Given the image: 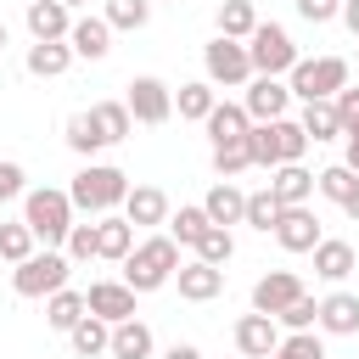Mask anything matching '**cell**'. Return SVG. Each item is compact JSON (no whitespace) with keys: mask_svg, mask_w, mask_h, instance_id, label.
Instances as JSON below:
<instances>
[{"mask_svg":"<svg viewBox=\"0 0 359 359\" xmlns=\"http://www.w3.org/2000/svg\"><path fill=\"white\" fill-rule=\"evenodd\" d=\"M123 196H129V174L112 168V163H84L67 185L73 213H90V219H107L112 208H123Z\"/></svg>","mask_w":359,"mask_h":359,"instance_id":"6da1fadb","label":"cell"},{"mask_svg":"<svg viewBox=\"0 0 359 359\" xmlns=\"http://www.w3.org/2000/svg\"><path fill=\"white\" fill-rule=\"evenodd\" d=\"M309 135L297 118H275V123H252L247 129V157L252 168H280V163H303Z\"/></svg>","mask_w":359,"mask_h":359,"instance_id":"7a4b0ae2","label":"cell"},{"mask_svg":"<svg viewBox=\"0 0 359 359\" xmlns=\"http://www.w3.org/2000/svg\"><path fill=\"white\" fill-rule=\"evenodd\" d=\"M174 269H180V247H174L168 236H146V241H135V252L123 258V286L140 297V292L168 286Z\"/></svg>","mask_w":359,"mask_h":359,"instance_id":"3957f363","label":"cell"},{"mask_svg":"<svg viewBox=\"0 0 359 359\" xmlns=\"http://www.w3.org/2000/svg\"><path fill=\"white\" fill-rule=\"evenodd\" d=\"M22 224L34 230V241L62 247L67 230H73V202H67V191H56V185H34V191H22Z\"/></svg>","mask_w":359,"mask_h":359,"instance_id":"277c9868","label":"cell"},{"mask_svg":"<svg viewBox=\"0 0 359 359\" xmlns=\"http://www.w3.org/2000/svg\"><path fill=\"white\" fill-rule=\"evenodd\" d=\"M348 84V62L342 56H297V67L286 73V90H292V101H331L337 90Z\"/></svg>","mask_w":359,"mask_h":359,"instance_id":"5b68a950","label":"cell"},{"mask_svg":"<svg viewBox=\"0 0 359 359\" xmlns=\"http://www.w3.org/2000/svg\"><path fill=\"white\" fill-rule=\"evenodd\" d=\"M67 275H73L67 252H62V247H45V252H34V258H22V264L11 269V292H17V297H50V292L67 286Z\"/></svg>","mask_w":359,"mask_h":359,"instance_id":"8992f818","label":"cell"},{"mask_svg":"<svg viewBox=\"0 0 359 359\" xmlns=\"http://www.w3.org/2000/svg\"><path fill=\"white\" fill-rule=\"evenodd\" d=\"M247 62H252V79H280L297 67V45L280 22H258L247 39Z\"/></svg>","mask_w":359,"mask_h":359,"instance_id":"52a82bcc","label":"cell"},{"mask_svg":"<svg viewBox=\"0 0 359 359\" xmlns=\"http://www.w3.org/2000/svg\"><path fill=\"white\" fill-rule=\"evenodd\" d=\"M202 73H208V84L219 90H247V79H252V62H247V45L241 39H208L202 45Z\"/></svg>","mask_w":359,"mask_h":359,"instance_id":"ba28073f","label":"cell"},{"mask_svg":"<svg viewBox=\"0 0 359 359\" xmlns=\"http://www.w3.org/2000/svg\"><path fill=\"white\" fill-rule=\"evenodd\" d=\"M123 107H129L135 123H168L174 118V90L157 73H140V79L123 84Z\"/></svg>","mask_w":359,"mask_h":359,"instance_id":"9c48e42d","label":"cell"},{"mask_svg":"<svg viewBox=\"0 0 359 359\" xmlns=\"http://www.w3.org/2000/svg\"><path fill=\"white\" fill-rule=\"evenodd\" d=\"M286 107H292V90H286L280 79H247L241 112H247L252 123H275V118H286Z\"/></svg>","mask_w":359,"mask_h":359,"instance_id":"30bf717a","label":"cell"},{"mask_svg":"<svg viewBox=\"0 0 359 359\" xmlns=\"http://www.w3.org/2000/svg\"><path fill=\"white\" fill-rule=\"evenodd\" d=\"M275 241H280L286 252H314V247H320V219H314V208H309V202H303V208H280Z\"/></svg>","mask_w":359,"mask_h":359,"instance_id":"8fae6325","label":"cell"},{"mask_svg":"<svg viewBox=\"0 0 359 359\" xmlns=\"http://www.w3.org/2000/svg\"><path fill=\"white\" fill-rule=\"evenodd\" d=\"M292 297H303V280L292 275V269H269V275H258L252 280V314H280Z\"/></svg>","mask_w":359,"mask_h":359,"instance_id":"7c38bea8","label":"cell"},{"mask_svg":"<svg viewBox=\"0 0 359 359\" xmlns=\"http://www.w3.org/2000/svg\"><path fill=\"white\" fill-rule=\"evenodd\" d=\"M84 314H95V320H107V325L135 320V292H129L123 280H95V286L84 292Z\"/></svg>","mask_w":359,"mask_h":359,"instance_id":"4fadbf2b","label":"cell"},{"mask_svg":"<svg viewBox=\"0 0 359 359\" xmlns=\"http://www.w3.org/2000/svg\"><path fill=\"white\" fill-rule=\"evenodd\" d=\"M236 348H241V359H269L280 348V325L269 314H241L236 320Z\"/></svg>","mask_w":359,"mask_h":359,"instance_id":"5bb4252c","label":"cell"},{"mask_svg":"<svg viewBox=\"0 0 359 359\" xmlns=\"http://www.w3.org/2000/svg\"><path fill=\"white\" fill-rule=\"evenodd\" d=\"M325 337H353L359 331V292H325L320 297V320H314Z\"/></svg>","mask_w":359,"mask_h":359,"instance_id":"9a60e30c","label":"cell"},{"mask_svg":"<svg viewBox=\"0 0 359 359\" xmlns=\"http://www.w3.org/2000/svg\"><path fill=\"white\" fill-rule=\"evenodd\" d=\"M280 208H303L309 196H314V174L303 168V163H280V168H269V185H264Z\"/></svg>","mask_w":359,"mask_h":359,"instance_id":"2e32d148","label":"cell"},{"mask_svg":"<svg viewBox=\"0 0 359 359\" xmlns=\"http://www.w3.org/2000/svg\"><path fill=\"white\" fill-rule=\"evenodd\" d=\"M174 280H180V297H185V303H213V297L224 292V269H213V264H202V258L180 264Z\"/></svg>","mask_w":359,"mask_h":359,"instance_id":"e0dca14e","label":"cell"},{"mask_svg":"<svg viewBox=\"0 0 359 359\" xmlns=\"http://www.w3.org/2000/svg\"><path fill=\"white\" fill-rule=\"evenodd\" d=\"M22 22H28L34 45H45V39H67V28H73V11H67L62 0H28Z\"/></svg>","mask_w":359,"mask_h":359,"instance_id":"ac0fdd59","label":"cell"},{"mask_svg":"<svg viewBox=\"0 0 359 359\" xmlns=\"http://www.w3.org/2000/svg\"><path fill=\"white\" fill-rule=\"evenodd\" d=\"M135 252V224L123 219V213H107V219H95V258H107V264H123Z\"/></svg>","mask_w":359,"mask_h":359,"instance_id":"d6986e66","label":"cell"},{"mask_svg":"<svg viewBox=\"0 0 359 359\" xmlns=\"http://www.w3.org/2000/svg\"><path fill=\"white\" fill-rule=\"evenodd\" d=\"M67 45H73V56H84V62H101V56L112 50V28H107V17H73V28H67Z\"/></svg>","mask_w":359,"mask_h":359,"instance_id":"ffe728a7","label":"cell"},{"mask_svg":"<svg viewBox=\"0 0 359 359\" xmlns=\"http://www.w3.org/2000/svg\"><path fill=\"white\" fill-rule=\"evenodd\" d=\"M123 219H129L135 230H146V224H168V196H163L157 185H129V196H123Z\"/></svg>","mask_w":359,"mask_h":359,"instance_id":"44dd1931","label":"cell"},{"mask_svg":"<svg viewBox=\"0 0 359 359\" xmlns=\"http://www.w3.org/2000/svg\"><path fill=\"white\" fill-rule=\"evenodd\" d=\"M107 353H112V359H151V353H157V337H151L146 320H118Z\"/></svg>","mask_w":359,"mask_h":359,"instance_id":"7402d4cb","label":"cell"},{"mask_svg":"<svg viewBox=\"0 0 359 359\" xmlns=\"http://www.w3.org/2000/svg\"><path fill=\"white\" fill-rule=\"evenodd\" d=\"M202 213H208V224L230 230V224H241V213H247V191H236L230 180H219V185L202 196Z\"/></svg>","mask_w":359,"mask_h":359,"instance_id":"603a6c76","label":"cell"},{"mask_svg":"<svg viewBox=\"0 0 359 359\" xmlns=\"http://www.w3.org/2000/svg\"><path fill=\"white\" fill-rule=\"evenodd\" d=\"M22 67H28L34 79H62V73L73 67V45H67V39H45V45H28Z\"/></svg>","mask_w":359,"mask_h":359,"instance_id":"cb8c5ba5","label":"cell"},{"mask_svg":"<svg viewBox=\"0 0 359 359\" xmlns=\"http://www.w3.org/2000/svg\"><path fill=\"white\" fill-rule=\"evenodd\" d=\"M208 123V140L213 146H230V140H247V129H252V118L236 107V101H213V112L202 118Z\"/></svg>","mask_w":359,"mask_h":359,"instance_id":"d4e9b609","label":"cell"},{"mask_svg":"<svg viewBox=\"0 0 359 359\" xmlns=\"http://www.w3.org/2000/svg\"><path fill=\"white\" fill-rule=\"evenodd\" d=\"M353 247L348 241H331V236H320V247H314V275L320 280H331V286H342L348 275H353Z\"/></svg>","mask_w":359,"mask_h":359,"instance_id":"484cf974","label":"cell"},{"mask_svg":"<svg viewBox=\"0 0 359 359\" xmlns=\"http://www.w3.org/2000/svg\"><path fill=\"white\" fill-rule=\"evenodd\" d=\"M213 22H219V39H252V28H258V11H252V0H219V11H213Z\"/></svg>","mask_w":359,"mask_h":359,"instance_id":"4316f807","label":"cell"},{"mask_svg":"<svg viewBox=\"0 0 359 359\" xmlns=\"http://www.w3.org/2000/svg\"><path fill=\"white\" fill-rule=\"evenodd\" d=\"M90 123H95L101 146H118V140H129V129H135V118H129L123 101H95V107H90Z\"/></svg>","mask_w":359,"mask_h":359,"instance_id":"83f0119b","label":"cell"},{"mask_svg":"<svg viewBox=\"0 0 359 359\" xmlns=\"http://www.w3.org/2000/svg\"><path fill=\"white\" fill-rule=\"evenodd\" d=\"M79 320H84V292L62 286V292L45 297V325H50V331H73Z\"/></svg>","mask_w":359,"mask_h":359,"instance_id":"f1b7e54d","label":"cell"},{"mask_svg":"<svg viewBox=\"0 0 359 359\" xmlns=\"http://www.w3.org/2000/svg\"><path fill=\"white\" fill-rule=\"evenodd\" d=\"M297 123H303V135H309L314 146H320V140H342V118H337V107H331V101H309Z\"/></svg>","mask_w":359,"mask_h":359,"instance_id":"f546056e","label":"cell"},{"mask_svg":"<svg viewBox=\"0 0 359 359\" xmlns=\"http://www.w3.org/2000/svg\"><path fill=\"white\" fill-rule=\"evenodd\" d=\"M67 342H73V353H79V359H95V353H107L112 325H107V320H95V314H84V320L67 331Z\"/></svg>","mask_w":359,"mask_h":359,"instance_id":"4dcf8cb0","label":"cell"},{"mask_svg":"<svg viewBox=\"0 0 359 359\" xmlns=\"http://www.w3.org/2000/svg\"><path fill=\"white\" fill-rule=\"evenodd\" d=\"M39 247H34V230L22 224V219H0V264H22V258H34Z\"/></svg>","mask_w":359,"mask_h":359,"instance_id":"1f68e13d","label":"cell"},{"mask_svg":"<svg viewBox=\"0 0 359 359\" xmlns=\"http://www.w3.org/2000/svg\"><path fill=\"white\" fill-rule=\"evenodd\" d=\"M213 101H219V95H213V84H208V79H196V84H180L174 112H180V118H191V123H202V118L213 112Z\"/></svg>","mask_w":359,"mask_h":359,"instance_id":"d6a6232c","label":"cell"},{"mask_svg":"<svg viewBox=\"0 0 359 359\" xmlns=\"http://www.w3.org/2000/svg\"><path fill=\"white\" fill-rule=\"evenodd\" d=\"M101 17H107V28H112V34H118V28H123V34H135V28H146V22H151V0H107V11H101Z\"/></svg>","mask_w":359,"mask_h":359,"instance_id":"836d02e7","label":"cell"},{"mask_svg":"<svg viewBox=\"0 0 359 359\" xmlns=\"http://www.w3.org/2000/svg\"><path fill=\"white\" fill-rule=\"evenodd\" d=\"M202 230H208V213H202V202H196V208H180V213H168V241H174V247H196V241H202Z\"/></svg>","mask_w":359,"mask_h":359,"instance_id":"e575fe53","label":"cell"},{"mask_svg":"<svg viewBox=\"0 0 359 359\" xmlns=\"http://www.w3.org/2000/svg\"><path fill=\"white\" fill-rule=\"evenodd\" d=\"M353 185H359V174H348L342 163H331V168H320V174H314V191H320L325 202H337V208L353 196Z\"/></svg>","mask_w":359,"mask_h":359,"instance_id":"d590c367","label":"cell"},{"mask_svg":"<svg viewBox=\"0 0 359 359\" xmlns=\"http://www.w3.org/2000/svg\"><path fill=\"white\" fill-rule=\"evenodd\" d=\"M191 252H196L202 264H213V269H224V264L236 258V241H230V230H219V224H208V230H202V241H196Z\"/></svg>","mask_w":359,"mask_h":359,"instance_id":"8d00e7d4","label":"cell"},{"mask_svg":"<svg viewBox=\"0 0 359 359\" xmlns=\"http://www.w3.org/2000/svg\"><path fill=\"white\" fill-rule=\"evenodd\" d=\"M62 135H67V146H73V151H79L84 163H90V157L101 151V135H95V123H90V112H73Z\"/></svg>","mask_w":359,"mask_h":359,"instance_id":"74e56055","label":"cell"},{"mask_svg":"<svg viewBox=\"0 0 359 359\" xmlns=\"http://www.w3.org/2000/svg\"><path fill=\"white\" fill-rule=\"evenodd\" d=\"M275 219H280V202H275L269 191H252V196H247L241 224H252V230H264V236H269V230H275Z\"/></svg>","mask_w":359,"mask_h":359,"instance_id":"f35d334b","label":"cell"},{"mask_svg":"<svg viewBox=\"0 0 359 359\" xmlns=\"http://www.w3.org/2000/svg\"><path fill=\"white\" fill-rule=\"evenodd\" d=\"M314 320H320V303L303 292V297H292L280 314H275V325H286V331H314Z\"/></svg>","mask_w":359,"mask_h":359,"instance_id":"ab89813d","label":"cell"},{"mask_svg":"<svg viewBox=\"0 0 359 359\" xmlns=\"http://www.w3.org/2000/svg\"><path fill=\"white\" fill-rule=\"evenodd\" d=\"M269 359H325V342L314 331H292V337H280V348Z\"/></svg>","mask_w":359,"mask_h":359,"instance_id":"60d3db41","label":"cell"},{"mask_svg":"<svg viewBox=\"0 0 359 359\" xmlns=\"http://www.w3.org/2000/svg\"><path fill=\"white\" fill-rule=\"evenodd\" d=\"M241 168H252V157H247V140H230V146H213V174H219V180H236Z\"/></svg>","mask_w":359,"mask_h":359,"instance_id":"b9f144b4","label":"cell"},{"mask_svg":"<svg viewBox=\"0 0 359 359\" xmlns=\"http://www.w3.org/2000/svg\"><path fill=\"white\" fill-rule=\"evenodd\" d=\"M62 252H67V264H90V258H95V224H79V219H73Z\"/></svg>","mask_w":359,"mask_h":359,"instance_id":"7bdbcfd3","label":"cell"},{"mask_svg":"<svg viewBox=\"0 0 359 359\" xmlns=\"http://www.w3.org/2000/svg\"><path fill=\"white\" fill-rule=\"evenodd\" d=\"M292 6H297V17H303V22H314V28H320V22H331V17L342 11V0H292Z\"/></svg>","mask_w":359,"mask_h":359,"instance_id":"ee69618b","label":"cell"},{"mask_svg":"<svg viewBox=\"0 0 359 359\" xmlns=\"http://www.w3.org/2000/svg\"><path fill=\"white\" fill-rule=\"evenodd\" d=\"M22 163H0V202H11V196H22Z\"/></svg>","mask_w":359,"mask_h":359,"instance_id":"f6af8a7d","label":"cell"},{"mask_svg":"<svg viewBox=\"0 0 359 359\" xmlns=\"http://www.w3.org/2000/svg\"><path fill=\"white\" fill-rule=\"evenodd\" d=\"M331 107H337V118H342V123H353V118H359V90H353V84H342V90L331 95Z\"/></svg>","mask_w":359,"mask_h":359,"instance_id":"bcb514c9","label":"cell"},{"mask_svg":"<svg viewBox=\"0 0 359 359\" xmlns=\"http://www.w3.org/2000/svg\"><path fill=\"white\" fill-rule=\"evenodd\" d=\"M337 17H342V28L359 39V0H342V11H337Z\"/></svg>","mask_w":359,"mask_h":359,"instance_id":"7dc6e473","label":"cell"},{"mask_svg":"<svg viewBox=\"0 0 359 359\" xmlns=\"http://www.w3.org/2000/svg\"><path fill=\"white\" fill-rule=\"evenodd\" d=\"M163 359H202V348H196V342H174Z\"/></svg>","mask_w":359,"mask_h":359,"instance_id":"c3c4849f","label":"cell"},{"mask_svg":"<svg viewBox=\"0 0 359 359\" xmlns=\"http://www.w3.org/2000/svg\"><path fill=\"white\" fill-rule=\"evenodd\" d=\"M342 168L359 174V140H342Z\"/></svg>","mask_w":359,"mask_h":359,"instance_id":"681fc988","label":"cell"},{"mask_svg":"<svg viewBox=\"0 0 359 359\" xmlns=\"http://www.w3.org/2000/svg\"><path fill=\"white\" fill-rule=\"evenodd\" d=\"M342 213H348V219H353V224H359V185H353V196H348V202H342Z\"/></svg>","mask_w":359,"mask_h":359,"instance_id":"f907efd6","label":"cell"},{"mask_svg":"<svg viewBox=\"0 0 359 359\" xmlns=\"http://www.w3.org/2000/svg\"><path fill=\"white\" fill-rule=\"evenodd\" d=\"M342 140H359V118H353V123H342Z\"/></svg>","mask_w":359,"mask_h":359,"instance_id":"816d5d0a","label":"cell"},{"mask_svg":"<svg viewBox=\"0 0 359 359\" xmlns=\"http://www.w3.org/2000/svg\"><path fill=\"white\" fill-rule=\"evenodd\" d=\"M6 39H11V34H6V22H0V50H6Z\"/></svg>","mask_w":359,"mask_h":359,"instance_id":"f5cc1de1","label":"cell"},{"mask_svg":"<svg viewBox=\"0 0 359 359\" xmlns=\"http://www.w3.org/2000/svg\"><path fill=\"white\" fill-rule=\"evenodd\" d=\"M62 6H67V11H73V6H84V0H62Z\"/></svg>","mask_w":359,"mask_h":359,"instance_id":"db71d44e","label":"cell"}]
</instances>
